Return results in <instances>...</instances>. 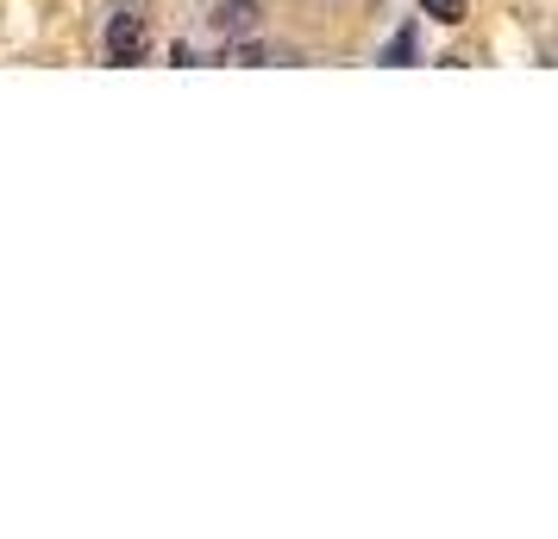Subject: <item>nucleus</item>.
<instances>
[{
  "label": "nucleus",
  "instance_id": "f257e3e1",
  "mask_svg": "<svg viewBox=\"0 0 558 539\" xmlns=\"http://www.w3.org/2000/svg\"><path fill=\"white\" fill-rule=\"evenodd\" d=\"M151 57V32L138 13H113L107 20V63H145Z\"/></svg>",
  "mask_w": 558,
  "mask_h": 539
},
{
  "label": "nucleus",
  "instance_id": "20e7f679",
  "mask_svg": "<svg viewBox=\"0 0 558 539\" xmlns=\"http://www.w3.org/2000/svg\"><path fill=\"white\" fill-rule=\"evenodd\" d=\"M227 63H239V70H252V63H270V51H264V45H245V38H239V45L227 51Z\"/></svg>",
  "mask_w": 558,
  "mask_h": 539
},
{
  "label": "nucleus",
  "instance_id": "f03ea898",
  "mask_svg": "<svg viewBox=\"0 0 558 539\" xmlns=\"http://www.w3.org/2000/svg\"><path fill=\"white\" fill-rule=\"evenodd\" d=\"M214 26L227 32V38H239V32H252V26H257V0H220Z\"/></svg>",
  "mask_w": 558,
  "mask_h": 539
},
{
  "label": "nucleus",
  "instance_id": "7ed1b4c3",
  "mask_svg": "<svg viewBox=\"0 0 558 539\" xmlns=\"http://www.w3.org/2000/svg\"><path fill=\"white\" fill-rule=\"evenodd\" d=\"M421 13L439 20V26H458V20H464V0H421Z\"/></svg>",
  "mask_w": 558,
  "mask_h": 539
},
{
  "label": "nucleus",
  "instance_id": "39448f33",
  "mask_svg": "<svg viewBox=\"0 0 558 539\" xmlns=\"http://www.w3.org/2000/svg\"><path fill=\"white\" fill-rule=\"evenodd\" d=\"M408 57H414V32H402V38L389 45V57H383V63H408Z\"/></svg>",
  "mask_w": 558,
  "mask_h": 539
}]
</instances>
